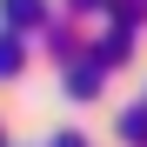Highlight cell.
I'll use <instances>...</instances> for the list:
<instances>
[{
    "label": "cell",
    "mask_w": 147,
    "mask_h": 147,
    "mask_svg": "<svg viewBox=\"0 0 147 147\" xmlns=\"http://www.w3.org/2000/svg\"><path fill=\"white\" fill-rule=\"evenodd\" d=\"M100 87H107V67L94 60V54H80V60H67V100H94Z\"/></svg>",
    "instance_id": "obj_1"
},
{
    "label": "cell",
    "mask_w": 147,
    "mask_h": 147,
    "mask_svg": "<svg viewBox=\"0 0 147 147\" xmlns=\"http://www.w3.org/2000/svg\"><path fill=\"white\" fill-rule=\"evenodd\" d=\"M127 40H134V27H127V20H114V34H107L100 47H94V60H100V67H120V60H127V54H134V47H127Z\"/></svg>",
    "instance_id": "obj_2"
},
{
    "label": "cell",
    "mask_w": 147,
    "mask_h": 147,
    "mask_svg": "<svg viewBox=\"0 0 147 147\" xmlns=\"http://www.w3.org/2000/svg\"><path fill=\"white\" fill-rule=\"evenodd\" d=\"M0 13H7V27L20 34V27H40V20H47V7H40V0H0Z\"/></svg>",
    "instance_id": "obj_3"
},
{
    "label": "cell",
    "mask_w": 147,
    "mask_h": 147,
    "mask_svg": "<svg viewBox=\"0 0 147 147\" xmlns=\"http://www.w3.org/2000/svg\"><path fill=\"white\" fill-rule=\"evenodd\" d=\"M20 67H27V47H20V34H13V27H0V80H13Z\"/></svg>",
    "instance_id": "obj_4"
},
{
    "label": "cell",
    "mask_w": 147,
    "mask_h": 147,
    "mask_svg": "<svg viewBox=\"0 0 147 147\" xmlns=\"http://www.w3.org/2000/svg\"><path fill=\"white\" fill-rule=\"evenodd\" d=\"M120 140H127V147H147V107H127V114H120Z\"/></svg>",
    "instance_id": "obj_5"
},
{
    "label": "cell",
    "mask_w": 147,
    "mask_h": 147,
    "mask_svg": "<svg viewBox=\"0 0 147 147\" xmlns=\"http://www.w3.org/2000/svg\"><path fill=\"white\" fill-rule=\"evenodd\" d=\"M67 7H74V13H100L107 0H67Z\"/></svg>",
    "instance_id": "obj_6"
},
{
    "label": "cell",
    "mask_w": 147,
    "mask_h": 147,
    "mask_svg": "<svg viewBox=\"0 0 147 147\" xmlns=\"http://www.w3.org/2000/svg\"><path fill=\"white\" fill-rule=\"evenodd\" d=\"M54 147H87V140H80V134H60V140H54Z\"/></svg>",
    "instance_id": "obj_7"
}]
</instances>
